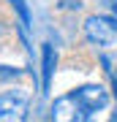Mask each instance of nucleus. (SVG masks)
<instances>
[{"label": "nucleus", "instance_id": "obj_1", "mask_svg": "<svg viewBox=\"0 0 117 122\" xmlns=\"http://www.w3.org/2000/svg\"><path fill=\"white\" fill-rule=\"evenodd\" d=\"M84 38L93 46H112L117 44V14L106 16V14H93L84 19Z\"/></svg>", "mask_w": 117, "mask_h": 122}, {"label": "nucleus", "instance_id": "obj_8", "mask_svg": "<svg viewBox=\"0 0 117 122\" xmlns=\"http://www.w3.org/2000/svg\"><path fill=\"white\" fill-rule=\"evenodd\" d=\"M57 8H63V11H79L82 8V0H57Z\"/></svg>", "mask_w": 117, "mask_h": 122}, {"label": "nucleus", "instance_id": "obj_2", "mask_svg": "<svg viewBox=\"0 0 117 122\" xmlns=\"http://www.w3.org/2000/svg\"><path fill=\"white\" fill-rule=\"evenodd\" d=\"M71 95L76 98L84 119H90L95 111H104L109 106V90L101 87V84H82V87H76Z\"/></svg>", "mask_w": 117, "mask_h": 122}, {"label": "nucleus", "instance_id": "obj_4", "mask_svg": "<svg viewBox=\"0 0 117 122\" xmlns=\"http://www.w3.org/2000/svg\"><path fill=\"white\" fill-rule=\"evenodd\" d=\"M49 119H68V122H79V119H84V117H82V109H79L76 98L68 92V95L57 98L55 103H52V109H49Z\"/></svg>", "mask_w": 117, "mask_h": 122}, {"label": "nucleus", "instance_id": "obj_3", "mask_svg": "<svg viewBox=\"0 0 117 122\" xmlns=\"http://www.w3.org/2000/svg\"><path fill=\"white\" fill-rule=\"evenodd\" d=\"M27 103H30V95H27L25 90L0 92V119H17V117H25Z\"/></svg>", "mask_w": 117, "mask_h": 122}, {"label": "nucleus", "instance_id": "obj_7", "mask_svg": "<svg viewBox=\"0 0 117 122\" xmlns=\"http://www.w3.org/2000/svg\"><path fill=\"white\" fill-rule=\"evenodd\" d=\"M22 71L19 68H11V65H0V81H11V79H19Z\"/></svg>", "mask_w": 117, "mask_h": 122}, {"label": "nucleus", "instance_id": "obj_9", "mask_svg": "<svg viewBox=\"0 0 117 122\" xmlns=\"http://www.w3.org/2000/svg\"><path fill=\"white\" fill-rule=\"evenodd\" d=\"M112 87H114V98H117V71L112 73Z\"/></svg>", "mask_w": 117, "mask_h": 122}, {"label": "nucleus", "instance_id": "obj_6", "mask_svg": "<svg viewBox=\"0 0 117 122\" xmlns=\"http://www.w3.org/2000/svg\"><path fill=\"white\" fill-rule=\"evenodd\" d=\"M11 5H14V11H17V16H19V25H25L27 30H30L33 27V14L27 8V3L25 0H11Z\"/></svg>", "mask_w": 117, "mask_h": 122}, {"label": "nucleus", "instance_id": "obj_10", "mask_svg": "<svg viewBox=\"0 0 117 122\" xmlns=\"http://www.w3.org/2000/svg\"><path fill=\"white\" fill-rule=\"evenodd\" d=\"M109 8H112V11L117 14V0H112V3H109Z\"/></svg>", "mask_w": 117, "mask_h": 122}, {"label": "nucleus", "instance_id": "obj_11", "mask_svg": "<svg viewBox=\"0 0 117 122\" xmlns=\"http://www.w3.org/2000/svg\"><path fill=\"white\" fill-rule=\"evenodd\" d=\"M104 3H112V0H104Z\"/></svg>", "mask_w": 117, "mask_h": 122}, {"label": "nucleus", "instance_id": "obj_5", "mask_svg": "<svg viewBox=\"0 0 117 122\" xmlns=\"http://www.w3.org/2000/svg\"><path fill=\"white\" fill-rule=\"evenodd\" d=\"M55 68H57V49L55 44H44L41 46V95H49Z\"/></svg>", "mask_w": 117, "mask_h": 122}]
</instances>
